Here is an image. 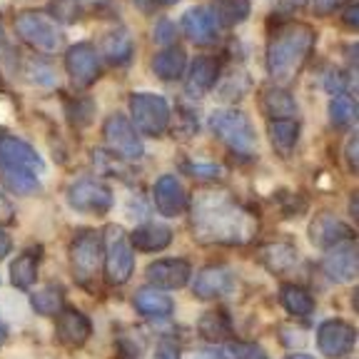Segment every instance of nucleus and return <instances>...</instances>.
<instances>
[{
    "mask_svg": "<svg viewBox=\"0 0 359 359\" xmlns=\"http://www.w3.org/2000/svg\"><path fill=\"white\" fill-rule=\"evenodd\" d=\"M192 230L208 245H247L257 235V217L227 190H200L192 202Z\"/></svg>",
    "mask_w": 359,
    "mask_h": 359,
    "instance_id": "1",
    "label": "nucleus"
},
{
    "mask_svg": "<svg viewBox=\"0 0 359 359\" xmlns=\"http://www.w3.org/2000/svg\"><path fill=\"white\" fill-rule=\"evenodd\" d=\"M314 30L304 22H285L272 33L267 45V70L277 85H290L302 70L314 48Z\"/></svg>",
    "mask_w": 359,
    "mask_h": 359,
    "instance_id": "2",
    "label": "nucleus"
},
{
    "mask_svg": "<svg viewBox=\"0 0 359 359\" xmlns=\"http://www.w3.org/2000/svg\"><path fill=\"white\" fill-rule=\"evenodd\" d=\"M210 128L224 145L242 157H252L257 150V135L245 112L240 110H217L210 118Z\"/></svg>",
    "mask_w": 359,
    "mask_h": 359,
    "instance_id": "3",
    "label": "nucleus"
},
{
    "mask_svg": "<svg viewBox=\"0 0 359 359\" xmlns=\"http://www.w3.org/2000/svg\"><path fill=\"white\" fill-rule=\"evenodd\" d=\"M15 30L30 48L45 53V55H55L62 50V30L50 15H45L40 11H22L15 18Z\"/></svg>",
    "mask_w": 359,
    "mask_h": 359,
    "instance_id": "4",
    "label": "nucleus"
},
{
    "mask_svg": "<svg viewBox=\"0 0 359 359\" xmlns=\"http://www.w3.org/2000/svg\"><path fill=\"white\" fill-rule=\"evenodd\" d=\"M70 269L80 285H90L102 269V237L93 230H83L70 242Z\"/></svg>",
    "mask_w": 359,
    "mask_h": 359,
    "instance_id": "5",
    "label": "nucleus"
},
{
    "mask_svg": "<svg viewBox=\"0 0 359 359\" xmlns=\"http://www.w3.org/2000/svg\"><path fill=\"white\" fill-rule=\"evenodd\" d=\"M102 245H105L107 280H110L112 285H125L135 269V255H133V245H130L123 227L110 224L105 230V237H102Z\"/></svg>",
    "mask_w": 359,
    "mask_h": 359,
    "instance_id": "6",
    "label": "nucleus"
},
{
    "mask_svg": "<svg viewBox=\"0 0 359 359\" xmlns=\"http://www.w3.org/2000/svg\"><path fill=\"white\" fill-rule=\"evenodd\" d=\"M130 112H133L137 130H142L150 137L163 135L170 125L168 100L163 95H155V93H135L130 97Z\"/></svg>",
    "mask_w": 359,
    "mask_h": 359,
    "instance_id": "7",
    "label": "nucleus"
},
{
    "mask_svg": "<svg viewBox=\"0 0 359 359\" xmlns=\"http://www.w3.org/2000/svg\"><path fill=\"white\" fill-rule=\"evenodd\" d=\"M70 208L85 215H105L112 208V190L97 180H78L67 190Z\"/></svg>",
    "mask_w": 359,
    "mask_h": 359,
    "instance_id": "8",
    "label": "nucleus"
},
{
    "mask_svg": "<svg viewBox=\"0 0 359 359\" xmlns=\"http://www.w3.org/2000/svg\"><path fill=\"white\" fill-rule=\"evenodd\" d=\"M102 135H105V142L110 150H115L120 157H128V160H137L142 157V140L135 125L130 123L125 115L115 112L105 120L102 125Z\"/></svg>",
    "mask_w": 359,
    "mask_h": 359,
    "instance_id": "9",
    "label": "nucleus"
},
{
    "mask_svg": "<svg viewBox=\"0 0 359 359\" xmlns=\"http://www.w3.org/2000/svg\"><path fill=\"white\" fill-rule=\"evenodd\" d=\"M65 70L73 80L75 88H88L100 78V55L95 53V48L88 43H78L73 48H67L65 53Z\"/></svg>",
    "mask_w": 359,
    "mask_h": 359,
    "instance_id": "10",
    "label": "nucleus"
},
{
    "mask_svg": "<svg viewBox=\"0 0 359 359\" xmlns=\"http://www.w3.org/2000/svg\"><path fill=\"white\" fill-rule=\"evenodd\" d=\"M0 170H25V172L40 175L45 165L33 145H28L20 137L3 135L0 137Z\"/></svg>",
    "mask_w": 359,
    "mask_h": 359,
    "instance_id": "11",
    "label": "nucleus"
},
{
    "mask_svg": "<svg viewBox=\"0 0 359 359\" xmlns=\"http://www.w3.org/2000/svg\"><path fill=\"white\" fill-rule=\"evenodd\" d=\"M354 342H357V332H354L352 325L342 320H330L320 327L317 332V347L325 357L339 359L344 354L352 352Z\"/></svg>",
    "mask_w": 359,
    "mask_h": 359,
    "instance_id": "12",
    "label": "nucleus"
},
{
    "mask_svg": "<svg viewBox=\"0 0 359 359\" xmlns=\"http://www.w3.org/2000/svg\"><path fill=\"white\" fill-rule=\"evenodd\" d=\"M309 240L317 247H322V250H330V247L339 245V242L354 240V230L347 222L337 217V215L320 212L309 224Z\"/></svg>",
    "mask_w": 359,
    "mask_h": 359,
    "instance_id": "13",
    "label": "nucleus"
},
{
    "mask_svg": "<svg viewBox=\"0 0 359 359\" xmlns=\"http://www.w3.org/2000/svg\"><path fill=\"white\" fill-rule=\"evenodd\" d=\"M322 267H325V275L330 277L332 282H352L354 277H357V267H359L354 240L334 245V250L325 257Z\"/></svg>",
    "mask_w": 359,
    "mask_h": 359,
    "instance_id": "14",
    "label": "nucleus"
},
{
    "mask_svg": "<svg viewBox=\"0 0 359 359\" xmlns=\"http://www.w3.org/2000/svg\"><path fill=\"white\" fill-rule=\"evenodd\" d=\"M217 18L210 8H190V11L182 15V30L185 35L197 45H210L217 40Z\"/></svg>",
    "mask_w": 359,
    "mask_h": 359,
    "instance_id": "15",
    "label": "nucleus"
},
{
    "mask_svg": "<svg viewBox=\"0 0 359 359\" xmlns=\"http://www.w3.org/2000/svg\"><path fill=\"white\" fill-rule=\"evenodd\" d=\"M147 280L163 290H180L190 282V262L187 259H160L147 267Z\"/></svg>",
    "mask_w": 359,
    "mask_h": 359,
    "instance_id": "16",
    "label": "nucleus"
},
{
    "mask_svg": "<svg viewBox=\"0 0 359 359\" xmlns=\"http://www.w3.org/2000/svg\"><path fill=\"white\" fill-rule=\"evenodd\" d=\"M152 195H155L157 210H160L165 217H177V215L187 208V195L175 175H163V177H157Z\"/></svg>",
    "mask_w": 359,
    "mask_h": 359,
    "instance_id": "17",
    "label": "nucleus"
},
{
    "mask_svg": "<svg viewBox=\"0 0 359 359\" xmlns=\"http://www.w3.org/2000/svg\"><path fill=\"white\" fill-rule=\"evenodd\" d=\"M232 290V275L230 269L222 267V264H210V267L200 269L197 280L192 282V292H195L200 299H212L222 297Z\"/></svg>",
    "mask_w": 359,
    "mask_h": 359,
    "instance_id": "18",
    "label": "nucleus"
},
{
    "mask_svg": "<svg viewBox=\"0 0 359 359\" xmlns=\"http://www.w3.org/2000/svg\"><path fill=\"white\" fill-rule=\"evenodd\" d=\"M219 78V62L210 55H200L195 57V62L190 65V75H187V83H185V93L190 97H202L217 83Z\"/></svg>",
    "mask_w": 359,
    "mask_h": 359,
    "instance_id": "19",
    "label": "nucleus"
},
{
    "mask_svg": "<svg viewBox=\"0 0 359 359\" xmlns=\"http://www.w3.org/2000/svg\"><path fill=\"white\" fill-rule=\"evenodd\" d=\"M93 327H90V320L83 312L73 307H62L57 312V339L62 344H70V347H78L90 337Z\"/></svg>",
    "mask_w": 359,
    "mask_h": 359,
    "instance_id": "20",
    "label": "nucleus"
},
{
    "mask_svg": "<svg viewBox=\"0 0 359 359\" xmlns=\"http://www.w3.org/2000/svg\"><path fill=\"white\" fill-rule=\"evenodd\" d=\"M130 245H135L142 252H160L172 242V230L168 224L160 222H145L140 227H135V232L128 237Z\"/></svg>",
    "mask_w": 359,
    "mask_h": 359,
    "instance_id": "21",
    "label": "nucleus"
},
{
    "mask_svg": "<svg viewBox=\"0 0 359 359\" xmlns=\"http://www.w3.org/2000/svg\"><path fill=\"white\" fill-rule=\"evenodd\" d=\"M135 309L142 314V317H150V320H160V317H168L172 312V299L165 294V292L155 290V287H142V290L135 292Z\"/></svg>",
    "mask_w": 359,
    "mask_h": 359,
    "instance_id": "22",
    "label": "nucleus"
},
{
    "mask_svg": "<svg viewBox=\"0 0 359 359\" xmlns=\"http://www.w3.org/2000/svg\"><path fill=\"white\" fill-rule=\"evenodd\" d=\"M100 53L110 65H128L130 57H133V38L123 28L110 30V33L102 35Z\"/></svg>",
    "mask_w": 359,
    "mask_h": 359,
    "instance_id": "23",
    "label": "nucleus"
},
{
    "mask_svg": "<svg viewBox=\"0 0 359 359\" xmlns=\"http://www.w3.org/2000/svg\"><path fill=\"white\" fill-rule=\"evenodd\" d=\"M187 67V55L182 48H165L152 57V73L160 80H180Z\"/></svg>",
    "mask_w": 359,
    "mask_h": 359,
    "instance_id": "24",
    "label": "nucleus"
},
{
    "mask_svg": "<svg viewBox=\"0 0 359 359\" xmlns=\"http://www.w3.org/2000/svg\"><path fill=\"white\" fill-rule=\"evenodd\" d=\"M269 140L280 155H290L299 140V123L294 118H275L269 123Z\"/></svg>",
    "mask_w": 359,
    "mask_h": 359,
    "instance_id": "25",
    "label": "nucleus"
},
{
    "mask_svg": "<svg viewBox=\"0 0 359 359\" xmlns=\"http://www.w3.org/2000/svg\"><path fill=\"white\" fill-rule=\"evenodd\" d=\"M197 330L200 334L208 339V342H227L232 337V325L227 320V314L219 312V309H210L200 317L197 322Z\"/></svg>",
    "mask_w": 359,
    "mask_h": 359,
    "instance_id": "26",
    "label": "nucleus"
},
{
    "mask_svg": "<svg viewBox=\"0 0 359 359\" xmlns=\"http://www.w3.org/2000/svg\"><path fill=\"white\" fill-rule=\"evenodd\" d=\"M259 102H262V110L267 112V115H272V118H292L294 110H297L292 95L287 93V90H282V85H275V88L264 90Z\"/></svg>",
    "mask_w": 359,
    "mask_h": 359,
    "instance_id": "27",
    "label": "nucleus"
},
{
    "mask_svg": "<svg viewBox=\"0 0 359 359\" xmlns=\"http://www.w3.org/2000/svg\"><path fill=\"white\" fill-rule=\"evenodd\" d=\"M280 302H282V307H285L290 314H294V317H307V314H312V309H314L312 294H309L304 287H297V285L282 287Z\"/></svg>",
    "mask_w": 359,
    "mask_h": 359,
    "instance_id": "28",
    "label": "nucleus"
},
{
    "mask_svg": "<svg viewBox=\"0 0 359 359\" xmlns=\"http://www.w3.org/2000/svg\"><path fill=\"white\" fill-rule=\"evenodd\" d=\"M38 257L40 250H30V252H22L15 262L11 264V280L20 290H28L35 280H38Z\"/></svg>",
    "mask_w": 359,
    "mask_h": 359,
    "instance_id": "29",
    "label": "nucleus"
},
{
    "mask_svg": "<svg viewBox=\"0 0 359 359\" xmlns=\"http://www.w3.org/2000/svg\"><path fill=\"white\" fill-rule=\"evenodd\" d=\"M262 255H264V264H267L272 272H290V269L297 264V252H294L290 245H282V242L264 247Z\"/></svg>",
    "mask_w": 359,
    "mask_h": 359,
    "instance_id": "30",
    "label": "nucleus"
},
{
    "mask_svg": "<svg viewBox=\"0 0 359 359\" xmlns=\"http://www.w3.org/2000/svg\"><path fill=\"white\" fill-rule=\"evenodd\" d=\"M357 100H354L352 95H337L334 102L330 105V118L334 125H339V128H347V125H354L357 123Z\"/></svg>",
    "mask_w": 359,
    "mask_h": 359,
    "instance_id": "31",
    "label": "nucleus"
},
{
    "mask_svg": "<svg viewBox=\"0 0 359 359\" xmlns=\"http://www.w3.org/2000/svg\"><path fill=\"white\" fill-rule=\"evenodd\" d=\"M33 309L38 314H45V317H53L62 309V290L55 285L43 287L40 292L33 294Z\"/></svg>",
    "mask_w": 359,
    "mask_h": 359,
    "instance_id": "32",
    "label": "nucleus"
},
{
    "mask_svg": "<svg viewBox=\"0 0 359 359\" xmlns=\"http://www.w3.org/2000/svg\"><path fill=\"white\" fill-rule=\"evenodd\" d=\"M250 15V3L247 0H217V22L222 25H237Z\"/></svg>",
    "mask_w": 359,
    "mask_h": 359,
    "instance_id": "33",
    "label": "nucleus"
},
{
    "mask_svg": "<svg viewBox=\"0 0 359 359\" xmlns=\"http://www.w3.org/2000/svg\"><path fill=\"white\" fill-rule=\"evenodd\" d=\"M53 13L57 20L62 22H75L83 13V3L80 0H53Z\"/></svg>",
    "mask_w": 359,
    "mask_h": 359,
    "instance_id": "34",
    "label": "nucleus"
},
{
    "mask_svg": "<svg viewBox=\"0 0 359 359\" xmlns=\"http://www.w3.org/2000/svg\"><path fill=\"white\" fill-rule=\"evenodd\" d=\"M230 357L232 359H267V352L255 342H232Z\"/></svg>",
    "mask_w": 359,
    "mask_h": 359,
    "instance_id": "35",
    "label": "nucleus"
},
{
    "mask_svg": "<svg viewBox=\"0 0 359 359\" xmlns=\"http://www.w3.org/2000/svg\"><path fill=\"white\" fill-rule=\"evenodd\" d=\"M185 172L187 175H195V177H202V180L222 177V168H217V165H212V163H202V165L185 163Z\"/></svg>",
    "mask_w": 359,
    "mask_h": 359,
    "instance_id": "36",
    "label": "nucleus"
},
{
    "mask_svg": "<svg viewBox=\"0 0 359 359\" xmlns=\"http://www.w3.org/2000/svg\"><path fill=\"white\" fill-rule=\"evenodd\" d=\"M152 38H155V43L170 45L177 40V30H175V25L170 20H160L155 25V30H152Z\"/></svg>",
    "mask_w": 359,
    "mask_h": 359,
    "instance_id": "37",
    "label": "nucleus"
},
{
    "mask_svg": "<svg viewBox=\"0 0 359 359\" xmlns=\"http://www.w3.org/2000/svg\"><path fill=\"white\" fill-rule=\"evenodd\" d=\"M314 3V13L317 15H330V13H334L339 6H344V0H312Z\"/></svg>",
    "mask_w": 359,
    "mask_h": 359,
    "instance_id": "38",
    "label": "nucleus"
},
{
    "mask_svg": "<svg viewBox=\"0 0 359 359\" xmlns=\"http://www.w3.org/2000/svg\"><path fill=\"white\" fill-rule=\"evenodd\" d=\"M342 18H344V22H347V25H352V28L359 22V8H357V3H354V0L342 11Z\"/></svg>",
    "mask_w": 359,
    "mask_h": 359,
    "instance_id": "39",
    "label": "nucleus"
},
{
    "mask_svg": "<svg viewBox=\"0 0 359 359\" xmlns=\"http://www.w3.org/2000/svg\"><path fill=\"white\" fill-rule=\"evenodd\" d=\"M157 359H180V354H177V349H175V344L163 342L157 347Z\"/></svg>",
    "mask_w": 359,
    "mask_h": 359,
    "instance_id": "40",
    "label": "nucleus"
},
{
    "mask_svg": "<svg viewBox=\"0 0 359 359\" xmlns=\"http://www.w3.org/2000/svg\"><path fill=\"white\" fill-rule=\"evenodd\" d=\"M325 88L330 90V93H342L344 90V75H339V73L330 75V80H327Z\"/></svg>",
    "mask_w": 359,
    "mask_h": 359,
    "instance_id": "41",
    "label": "nucleus"
},
{
    "mask_svg": "<svg viewBox=\"0 0 359 359\" xmlns=\"http://www.w3.org/2000/svg\"><path fill=\"white\" fill-rule=\"evenodd\" d=\"M347 157H349V168L352 170H357V135H352L349 137V142H347Z\"/></svg>",
    "mask_w": 359,
    "mask_h": 359,
    "instance_id": "42",
    "label": "nucleus"
},
{
    "mask_svg": "<svg viewBox=\"0 0 359 359\" xmlns=\"http://www.w3.org/2000/svg\"><path fill=\"white\" fill-rule=\"evenodd\" d=\"M13 217V208L11 205H8V200L3 195H0V219H3V222H8V219Z\"/></svg>",
    "mask_w": 359,
    "mask_h": 359,
    "instance_id": "43",
    "label": "nucleus"
},
{
    "mask_svg": "<svg viewBox=\"0 0 359 359\" xmlns=\"http://www.w3.org/2000/svg\"><path fill=\"white\" fill-rule=\"evenodd\" d=\"M11 240H8V235H3V232H0V259L3 257H8V255H11Z\"/></svg>",
    "mask_w": 359,
    "mask_h": 359,
    "instance_id": "44",
    "label": "nucleus"
},
{
    "mask_svg": "<svg viewBox=\"0 0 359 359\" xmlns=\"http://www.w3.org/2000/svg\"><path fill=\"white\" fill-rule=\"evenodd\" d=\"M280 8H287V11H292V8H299L304 3V0H275Z\"/></svg>",
    "mask_w": 359,
    "mask_h": 359,
    "instance_id": "45",
    "label": "nucleus"
},
{
    "mask_svg": "<svg viewBox=\"0 0 359 359\" xmlns=\"http://www.w3.org/2000/svg\"><path fill=\"white\" fill-rule=\"evenodd\" d=\"M195 359H224L219 352H200V354H195Z\"/></svg>",
    "mask_w": 359,
    "mask_h": 359,
    "instance_id": "46",
    "label": "nucleus"
},
{
    "mask_svg": "<svg viewBox=\"0 0 359 359\" xmlns=\"http://www.w3.org/2000/svg\"><path fill=\"white\" fill-rule=\"evenodd\" d=\"M6 339H8V325L3 320H0V347L6 344Z\"/></svg>",
    "mask_w": 359,
    "mask_h": 359,
    "instance_id": "47",
    "label": "nucleus"
},
{
    "mask_svg": "<svg viewBox=\"0 0 359 359\" xmlns=\"http://www.w3.org/2000/svg\"><path fill=\"white\" fill-rule=\"evenodd\" d=\"M285 359H314V357H309V354H290V357H285Z\"/></svg>",
    "mask_w": 359,
    "mask_h": 359,
    "instance_id": "48",
    "label": "nucleus"
},
{
    "mask_svg": "<svg viewBox=\"0 0 359 359\" xmlns=\"http://www.w3.org/2000/svg\"><path fill=\"white\" fill-rule=\"evenodd\" d=\"M157 3H163V6H172V3H177V0H157Z\"/></svg>",
    "mask_w": 359,
    "mask_h": 359,
    "instance_id": "49",
    "label": "nucleus"
}]
</instances>
